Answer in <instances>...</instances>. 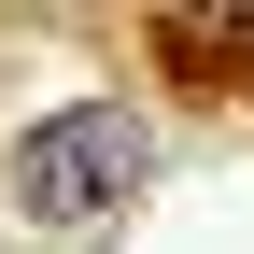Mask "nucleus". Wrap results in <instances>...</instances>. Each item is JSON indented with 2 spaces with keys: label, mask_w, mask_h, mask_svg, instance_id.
I'll return each instance as SVG.
<instances>
[{
  "label": "nucleus",
  "mask_w": 254,
  "mask_h": 254,
  "mask_svg": "<svg viewBox=\"0 0 254 254\" xmlns=\"http://www.w3.org/2000/svg\"><path fill=\"white\" fill-rule=\"evenodd\" d=\"M141 170H155V127L127 113V99H71V113H43V127H14V212H43V226L113 212Z\"/></svg>",
  "instance_id": "1"
}]
</instances>
